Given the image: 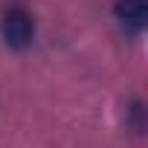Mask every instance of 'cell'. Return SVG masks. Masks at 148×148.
I'll return each mask as SVG.
<instances>
[{
	"mask_svg": "<svg viewBox=\"0 0 148 148\" xmlns=\"http://www.w3.org/2000/svg\"><path fill=\"white\" fill-rule=\"evenodd\" d=\"M0 35H3L6 47L12 49H23L32 44V35H35V23L29 18V12L23 9H9L0 21Z\"/></svg>",
	"mask_w": 148,
	"mask_h": 148,
	"instance_id": "6da1fadb",
	"label": "cell"
},
{
	"mask_svg": "<svg viewBox=\"0 0 148 148\" xmlns=\"http://www.w3.org/2000/svg\"><path fill=\"white\" fill-rule=\"evenodd\" d=\"M116 18L131 32H139L148 21V0H119L116 3Z\"/></svg>",
	"mask_w": 148,
	"mask_h": 148,
	"instance_id": "7a4b0ae2",
	"label": "cell"
}]
</instances>
